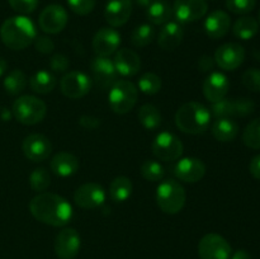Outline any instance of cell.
<instances>
[{
  "instance_id": "6da1fadb",
  "label": "cell",
  "mask_w": 260,
  "mask_h": 259,
  "mask_svg": "<svg viewBox=\"0 0 260 259\" xmlns=\"http://www.w3.org/2000/svg\"><path fill=\"white\" fill-rule=\"evenodd\" d=\"M29 211L36 220L53 228L68 225L73 217V207L70 203L61 196L50 192L35 196L29 202Z\"/></svg>"
},
{
  "instance_id": "7a4b0ae2",
  "label": "cell",
  "mask_w": 260,
  "mask_h": 259,
  "mask_svg": "<svg viewBox=\"0 0 260 259\" xmlns=\"http://www.w3.org/2000/svg\"><path fill=\"white\" fill-rule=\"evenodd\" d=\"M37 37L36 27L25 15H15L3 22L0 27V38L8 48L22 51L32 45Z\"/></svg>"
},
{
  "instance_id": "3957f363",
  "label": "cell",
  "mask_w": 260,
  "mask_h": 259,
  "mask_svg": "<svg viewBox=\"0 0 260 259\" xmlns=\"http://www.w3.org/2000/svg\"><path fill=\"white\" fill-rule=\"evenodd\" d=\"M211 112L198 102H188L175 113V124L182 132L188 135H201L211 124Z\"/></svg>"
},
{
  "instance_id": "277c9868",
  "label": "cell",
  "mask_w": 260,
  "mask_h": 259,
  "mask_svg": "<svg viewBox=\"0 0 260 259\" xmlns=\"http://www.w3.org/2000/svg\"><path fill=\"white\" fill-rule=\"evenodd\" d=\"M156 203L167 215H177L184 208L187 193L184 187L175 179H165L156 188Z\"/></svg>"
},
{
  "instance_id": "5b68a950",
  "label": "cell",
  "mask_w": 260,
  "mask_h": 259,
  "mask_svg": "<svg viewBox=\"0 0 260 259\" xmlns=\"http://www.w3.org/2000/svg\"><path fill=\"white\" fill-rule=\"evenodd\" d=\"M14 118L25 126H33L42 121L47 113V106L43 101L33 95H22L13 103Z\"/></svg>"
},
{
  "instance_id": "8992f818",
  "label": "cell",
  "mask_w": 260,
  "mask_h": 259,
  "mask_svg": "<svg viewBox=\"0 0 260 259\" xmlns=\"http://www.w3.org/2000/svg\"><path fill=\"white\" fill-rule=\"evenodd\" d=\"M139 96V90L132 81L117 80L109 89L108 103L112 111L117 114H126L134 109Z\"/></svg>"
},
{
  "instance_id": "52a82bcc",
  "label": "cell",
  "mask_w": 260,
  "mask_h": 259,
  "mask_svg": "<svg viewBox=\"0 0 260 259\" xmlns=\"http://www.w3.org/2000/svg\"><path fill=\"white\" fill-rule=\"evenodd\" d=\"M152 154L161 161H174L183 155L184 146L178 136L172 132H160L151 144Z\"/></svg>"
},
{
  "instance_id": "ba28073f",
  "label": "cell",
  "mask_w": 260,
  "mask_h": 259,
  "mask_svg": "<svg viewBox=\"0 0 260 259\" xmlns=\"http://www.w3.org/2000/svg\"><path fill=\"white\" fill-rule=\"evenodd\" d=\"M255 103L250 98H223L212 103L210 112L215 118H231L249 116L253 113Z\"/></svg>"
},
{
  "instance_id": "9c48e42d",
  "label": "cell",
  "mask_w": 260,
  "mask_h": 259,
  "mask_svg": "<svg viewBox=\"0 0 260 259\" xmlns=\"http://www.w3.org/2000/svg\"><path fill=\"white\" fill-rule=\"evenodd\" d=\"M231 251L229 241L215 233L205 235L198 243V255L201 259H230Z\"/></svg>"
},
{
  "instance_id": "30bf717a",
  "label": "cell",
  "mask_w": 260,
  "mask_h": 259,
  "mask_svg": "<svg viewBox=\"0 0 260 259\" xmlns=\"http://www.w3.org/2000/svg\"><path fill=\"white\" fill-rule=\"evenodd\" d=\"M69 22V15L65 8L58 4H51L41 12L38 18L40 28L48 35H57L62 32Z\"/></svg>"
},
{
  "instance_id": "8fae6325",
  "label": "cell",
  "mask_w": 260,
  "mask_h": 259,
  "mask_svg": "<svg viewBox=\"0 0 260 259\" xmlns=\"http://www.w3.org/2000/svg\"><path fill=\"white\" fill-rule=\"evenodd\" d=\"M91 80L81 71H69L60 81L61 93L69 99H80L90 91Z\"/></svg>"
},
{
  "instance_id": "7c38bea8",
  "label": "cell",
  "mask_w": 260,
  "mask_h": 259,
  "mask_svg": "<svg viewBox=\"0 0 260 259\" xmlns=\"http://www.w3.org/2000/svg\"><path fill=\"white\" fill-rule=\"evenodd\" d=\"M208 4L206 0H175L173 14L180 24L197 22L207 14Z\"/></svg>"
},
{
  "instance_id": "4fadbf2b",
  "label": "cell",
  "mask_w": 260,
  "mask_h": 259,
  "mask_svg": "<svg viewBox=\"0 0 260 259\" xmlns=\"http://www.w3.org/2000/svg\"><path fill=\"white\" fill-rule=\"evenodd\" d=\"M81 239L78 231L73 228H65L55 238V254L60 259H74L80 251Z\"/></svg>"
},
{
  "instance_id": "5bb4252c",
  "label": "cell",
  "mask_w": 260,
  "mask_h": 259,
  "mask_svg": "<svg viewBox=\"0 0 260 259\" xmlns=\"http://www.w3.org/2000/svg\"><path fill=\"white\" fill-rule=\"evenodd\" d=\"M22 149L23 154L28 160L33 163H41L48 159L51 155L52 144L45 135L30 134L23 140Z\"/></svg>"
},
{
  "instance_id": "9a60e30c",
  "label": "cell",
  "mask_w": 260,
  "mask_h": 259,
  "mask_svg": "<svg viewBox=\"0 0 260 259\" xmlns=\"http://www.w3.org/2000/svg\"><path fill=\"white\" fill-rule=\"evenodd\" d=\"M245 60V50L241 45L229 42L220 46L215 52V62L218 68L226 71L236 70Z\"/></svg>"
},
{
  "instance_id": "2e32d148",
  "label": "cell",
  "mask_w": 260,
  "mask_h": 259,
  "mask_svg": "<svg viewBox=\"0 0 260 259\" xmlns=\"http://www.w3.org/2000/svg\"><path fill=\"white\" fill-rule=\"evenodd\" d=\"M106 201V190L98 183H85L80 185L74 193V202L85 210H94L101 207Z\"/></svg>"
},
{
  "instance_id": "e0dca14e",
  "label": "cell",
  "mask_w": 260,
  "mask_h": 259,
  "mask_svg": "<svg viewBox=\"0 0 260 259\" xmlns=\"http://www.w3.org/2000/svg\"><path fill=\"white\" fill-rule=\"evenodd\" d=\"M90 69L94 81L102 90L111 89L117 81V70L109 57L96 56L91 60Z\"/></svg>"
},
{
  "instance_id": "ac0fdd59",
  "label": "cell",
  "mask_w": 260,
  "mask_h": 259,
  "mask_svg": "<svg viewBox=\"0 0 260 259\" xmlns=\"http://www.w3.org/2000/svg\"><path fill=\"white\" fill-rule=\"evenodd\" d=\"M121 45V35L114 28L103 27L94 35L91 46L96 56L109 57L117 52Z\"/></svg>"
},
{
  "instance_id": "d6986e66",
  "label": "cell",
  "mask_w": 260,
  "mask_h": 259,
  "mask_svg": "<svg viewBox=\"0 0 260 259\" xmlns=\"http://www.w3.org/2000/svg\"><path fill=\"white\" fill-rule=\"evenodd\" d=\"M175 178L185 183H197L205 177L206 165L197 157H183L173 167Z\"/></svg>"
},
{
  "instance_id": "ffe728a7",
  "label": "cell",
  "mask_w": 260,
  "mask_h": 259,
  "mask_svg": "<svg viewBox=\"0 0 260 259\" xmlns=\"http://www.w3.org/2000/svg\"><path fill=\"white\" fill-rule=\"evenodd\" d=\"M230 88V81L225 74L220 71H213L203 81V95L211 103L222 101L226 98Z\"/></svg>"
},
{
  "instance_id": "44dd1931",
  "label": "cell",
  "mask_w": 260,
  "mask_h": 259,
  "mask_svg": "<svg viewBox=\"0 0 260 259\" xmlns=\"http://www.w3.org/2000/svg\"><path fill=\"white\" fill-rule=\"evenodd\" d=\"M132 14V0H107L104 18L112 28H118L128 22Z\"/></svg>"
},
{
  "instance_id": "7402d4cb",
  "label": "cell",
  "mask_w": 260,
  "mask_h": 259,
  "mask_svg": "<svg viewBox=\"0 0 260 259\" xmlns=\"http://www.w3.org/2000/svg\"><path fill=\"white\" fill-rule=\"evenodd\" d=\"M114 68H116L117 74L122 76H134L136 75L141 68V60L139 55L135 51L129 48H121L117 50L114 55Z\"/></svg>"
},
{
  "instance_id": "603a6c76",
  "label": "cell",
  "mask_w": 260,
  "mask_h": 259,
  "mask_svg": "<svg viewBox=\"0 0 260 259\" xmlns=\"http://www.w3.org/2000/svg\"><path fill=\"white\" fill-rule=\"evenodd\" d=\"M231 27L230 15L223 10H215L205 20V32L212 40L225 37Z\"/></svg>"
},
{
  "instance_id": "cb8c5ba5",
  "label": "cell",
  "mask_w": 260,
  "mask_h": 259,
  "mask_svg": "<svg viewBox=\"0 0 260 259\" xmlns=\"http://www.w3.org/2000/svg\"><path fill=\"white\" fill-rule=\"evenodd\" d=\"M184 29L178 22H168L157 36V45L165 51L175 50L182 43Z\"/></svg>"
},
{
  "instance_id": "d4e9b609",
  "label": "cell",
  "mask_w": 260,
  "mask_h": 259,
  "mask_svg": "<svg viewBox=\"0 0 260 259\" xmlns=\"http://www.w3.org/2000/svg\"><path fill=\"white\" fill-rule=\"evenodd\" d=\"M79 159L68 151H60L51 159L50 168L58 177H71L79 170Z\"/></svg>"
},
{
  "instance_id": "484cf974",
  "label": "cell",
  "mask_w": 260,
  "mask_h": 259,
  "mask_svg": "<svg viewBox=\"0 0 260 259\" xmlns=\"http://www.w3.org/2000/svg\"><path fill=\"white\" fill-rule=\"evenodd\" d=\"M146 9L147 19L155 25L167 24L173 15V7L168 0H154Z\"/></svg>"
},
{
  "instance_id": "4316f807",
  "label": "cell",
  "mask_w": 260,
  "mask_h": 259,
  "mask_svg": "<svg viewBox=\"0 0 260 259\" xmlns=\"http://www.w3.org/2000/svg\"><path fill=\"white\" fill-rule=\"evenodd\" d=\"M213 137L217 141L221 142H230L238 136L239 126L234 119L231 118H216V121L212 124Z\"/></svg>"
},
{
  "instance_id": "83f0119b",
  "label": "cell",
  "mask_w": 260,
  "mask_h": 259,
  "mask_svg": "<svg viewBox=\"0 0 260 259\" xmlns=\"http://www.w3.org/2000/svg\"><path fill=\"white\" fill-rule=\"evenodd\" d=\"M134 190V185L129 178L124 175L114 178L109 184V197L113 202L121 203L128 200Z\"/></svg>"
},
{
  "instance_id": "f1b7e54d",
  "label": "cell",
  "mask_w": 260,
  "mask_h": 259,
  "mask_svg": "<svg viewBox=\"0 0 260 259\" xmlns=\"http://www.w3.org/2000/svg\"><path fill=\"white\" fill-rule=\"evenodd\" d=\"M57 80L52 73L47 70H40L29 79V86L32 91L37 94H48L55 89Z\"/></svg>"
},
{
  "instance_id": "f546056e",
  "label": "cell",
  "mask_w": 260,
  "mask_h": 259,
  "mask_svg": "<svg viewBox=\"0 0 260 259\" xmlns=\"http://www.w3.org/2000/svg\"><path fill=\"white\" fill-rule=\"evenodd\" d=\"M258 30L259 22L254 17H250V15H244V17L239 18L234 23L233 27V32L235 35V37L243 41L251 40L258 33Z\"/></svg>"
},
{
  "instance_id": "4dcf8cb0",
  "label": "cell",
  "mask_w": 260,
  "mask_h": 259,
  "mask_svg": "<svg viewBox=\"0 0 260 259\" xmlns=\"http://www.w3.org/2000/svg\"><path fill=\"white\" fill-rule=\"evenodd\" d=\"M137 117H139V122L142 124V127L149 131H154L161 124V113L154 104L147 103L140 107Z\"/></svg>"
},
{
  "instance_id": "1f68e13d",
  "label": "cell",
  "mask_w": 260,
  "mask_h": 259,
  "mask_svg": "<svg viewBox=\"0 0 260 259\" xmlns=\"http://www.w3.org/2000/svg\"><path fill=\"white\" fill-rule=\"evenodd\" d=\"M5 91L9 95H18L22 93L27 86V76L19 69L12 70L7 76H5L4 81H3Z\"/></svg>"
},
{
  "instance_id": "d6a6232c",
  "label": "cell",
  "mask_w": 260,
  "mask_h": 259,
  "mask_svg": "<svg viewBox=\"0 0 260 259\" xmlns=\"http://www.w3.org/2000/svg\"><path fill=\"white\" fill-rule=\"evenodd\" d=\"M155 38V29L151 24H147V23H144V24H140L132 30L131 33V45L134 47L142 48L149 46L150 43L154 41Z\"/></svg>"
},
{
  "instance_id": "836d02e7",
  "label": "cell",
  "mask_w": 260,
  "mask_h": 259,
  "mask_svg": "<svg viewBox=\"0 0 260 259\" xmlns=\"http://www.w3.org/2000/svg\"><path fill=\"white\" fill-rule=\"evenodd\" d=\"M141 175L147 182H160L165 175V169L156 160H145L140 168Z\"/></svg>"
},
{
  "instance_id": "e575fe53",
  "label": "cell",
  "mask_w": 260,
  "mask_h": 259,
  "mask_svg": "<svg viewBox=\"0 0 260 259\" xmlns=\"http://www.w3.org/2000/svg\"><path fill=\"white\" fill-rule=\"evenodd\" d=\"M51 175L46 168H36L29 175V185L35 192L42 193L50 187Z\"/></svg>"
},
{
  "instance_id": "d590c367",
  "label": "cell",
  "mask_w": 260,
  "mask_h": 259,
  "mask_svg": "<svg viewBox=\"0 0 260 259\" xmlns=\"http://www.w3.org/2000/svg\"><path fill=\"white\" fill-rule=\"evenodd\" d=\"M243 142L253 150H260V118L251 121L243 132Z\"/></svg>"
},
{
  "instance_id": "8d00e7d4",
  "label": "cell",
  "mask_w": 260,
  "mask_h": 259,
  "mask_svg": "<svg viewBox=\"0 0 260 259\" xmlns=\"http://www.w3.org/2000/svg\"><path fill=\"white\" fill-rule=\"evenodd\" d=\"M139 89L146 95H154L161 89V79L154 73H146L139 79Z\"/></svg>"
},
{
  "instance_id": "74e56055",
  "label": "cell",
  "mask_w": 260,
  "mask_h": 259,
  "mask_svg": "<svg viewBox=\"0 0 260 259\" xmlns=\"http://www.w3.org/2000/svg\"><path fill=\"white\" fill-rule=\"evenodd\" d=\"M241 83L248 90L260 93V70L255 68H250L244 71L241 76Z\"/></svg>"
},
{
  "instance_id": "f35d334b",
  "label": "cell",
  "mask_w": 260,
  "mask_h": 259,
  "mask_svg": "<svg viewBox=\"0 0 260 259\" xmlns=\"http://www.w3.org/2000/svg\"><path fill=\"white\" fill-rule=\"evenodd\" d=\"M256 0H226V8L234 14H248L255 8Z\"/></svg>"
},
{
  "instance_id": "ab89813d",
  "label": "cell",
  "mask_w": 260,
  "mask_h": 259,
  "mask_svg": "<svg viewBox=\"0 0 260 259\" xmlns=\"http://www.w3.org/2000/svg\"><path fill=\"white\" fill-rule=\"evenodd\" d=\"M71 12L78 15H88L95 8L96 0H66Z\"/></svg>"
},
{
  "instance_id": "60d3db41",
  "label": "cell",
  "mask_w": 260,
  "mask_h": 259,
  "mask_svg": "<svg viewBox=\"0 0 260 259\" xmlns=\"http://www.w3.org/2000/svg\"><path fill=\"white\" fill-rule=\"evenodd\" d=\"M40 0H8L10 8L19 14L25 15L35 12Z\"/></svg>"
},
{
  "instance_id": "b9f144b4",
  "label": "cell",
  "mask_w": 260,
  "mask_h": 259,
  "mask_svg": "<svg viewBox=\"0 0 260 259\" xmlns=\"http://www.w3.org/2000/svg\"><path fill=\"white\" fill-rule=\"evenodd\" d=\"M35 47L42 55H48L55 50V43L47 36H37L35 40Z\"/></svg>"
},
{
  "instance_id": "7bdbcfd3",
  "label": "cell",
  "mask_w": 260,
  "mask_h": 259,
  "mask_svg": "<svg viewBox=\"0 0 260 259\" xmlns=\"http://www.w3.org/2000/svg\"><path fill=\"white\" fill-rule=\"evenodd\" d=\"M69 65H70L69 58L62 53H56L50 60L51 70L55 71V73H65L69 69Z\"/></svg>"
},
{
  "instance_id": "ee69618b",
  "label": "cell",
  "mask_w": 260,
  "mask_h": 259,
  "mask_svg": "<svg viewBox=\"0 0 260 259\" xmlns=\"http://www.w3.org/2000/svg\"><path fill=\"white\" fill-rule=\"evenodd\" d=\"M79 123H80L81 127L86 130H94L101 124V121L98 118L93 116H88V114H84L79 118Z\"/></svg>"
},
{
  "instance_id": "f6af8a7d",
  "label": "cell",
  "mask_w": 260,
  "mask_h": 259,
  "mask_svg": "<svg viewBox=\"0 0 260 259\" xmlns=\"http://www.w3.org/2000/svg\"><path fill=\"white\" fill-rule=\"evenodd\" d=\"M249 170L255 179L260 180V154L251 159L250 164H249Z\"/></svg>"
},
{
  "instance_id": "bcb514c9",
  "label": "cell",
  "mask_w": 260,
  "mask_h": 259,
  "mask_svg": "<svg viewBox=\"0 0 260 259\" xmlns=\"http://www.w3.org/2000/svg\"><path fill=\"white\" fill-rule=\"evenodd\" d=\"M215 65V58L210 57V56H203L198 61V66H200L201 71H208L213 68Z\"/></svg>"
},
{
  "instance_id": "7dc6e473",
  "label": "cell",
  "mask_w": 260,
  "mask_h": 259,
  "mask_svg": "<svg viewBox=\"0 0 260 259\" xmlns=\"http://www.w3.org/2000/svg\"><path fill=\"white\" fill-rule=\"evenodd\" d=\"M230 259H251V255L246 250L240 249V250H236L235 253L230 256Z\"/></svg>"
},
{
  "instance_id": "c3c4849f",
  "label": "cell",
  "mask_w": 260,
  "mask_h": 259,
  "mask_svg": "<svg viewBox=\"0 0 260 259\" xmlns=\"http://www.w3.org/2000/svg\"><path fill=\"white\" fill-rule=\"evenodd\" d=\"M7 69H8V62L4 60V58L0 57V78L4 75L5 71H7Z\"/></svg>"
},
{
  "instance_id": "681fc988",
  "label": "cell",
  "mask_w": 260,
  "mask_h": 259,
  "mask_svg": "<svg viewBox=\"0 0 260 259\" xmlns=\"http://www.w3.org/2000/svg\"><path fill=\"white\" fill-rule=\"evenodd\" d=\"M135 2H136V4L140 5V7L147 8L152 2H154V0H135Z\"/></svg>"
},
{
  "instance_id": "f907efd6",
  "label": "cell",
  "mask_w": 260,
  "mask_h": 259,
  "mask_svg": "<svg viewBox=\"0 0 260 259\" xmlns=\"http://www.w3.org/2000/svg\"><path fill=\"white\" fill-rule=\"evenodd\" d=\"M259 23H260V10H259Z\"/></svg>"
}]
</instances>
